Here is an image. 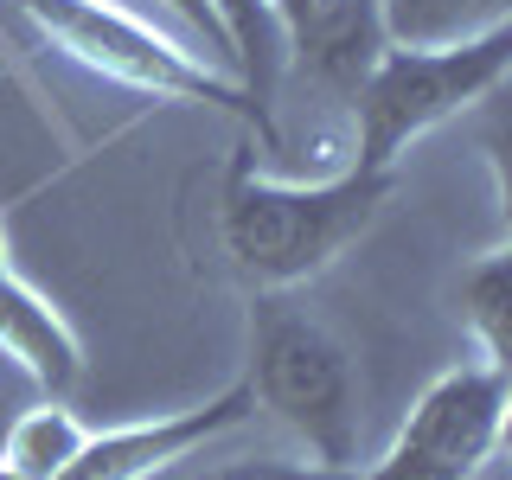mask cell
Instances as JSON below:
<instances>
[{
  "mask_svg": "<svg viewBox=\"0 0 512 480\" xmlns=\"http://www.w3.org/2000/svg\"><path fill=\"white\" fill-rule=\"evenodd\" d=\"M397 173L346 167L327 180H269L250 154L231 160V180L218 192V244L231 269L250 282V295H282V288L314 282L384 218Z\"/></svg>",
  "mask_w": 512,
  "mask_h": 480,
  "instance_id": "cell-1",
  "label": "cell"
},
{
  "mask_svg": "<svg viewBox=\"0 0 512 480\" xmlns=\"http://www.w3.org/2000/svg\"><path fill=\"white\" fill-rule=\"evenodd\" d=\"M250 410H263L288 442H301L308 461L359 468V372L340 333L308 314L295 295H250L244 333V378Z\"/></svg>",
  "mask_w": 512,
  "mask_h": 480,
  "instance_id": "cell-2",
  "label": "cell"
},
{
  "mask_svg": "<svg viewBox=\"0 0 512 480\" xmlns=\"http://www.w3.org/2000/svg\"><path fill=\"white\" fill-rule=\"evenodd\" d=\"M20 20L39 32V45H52L64 64L122 84L154 103H186V109H224V116L250 122L263 135V148H276V116L256 96L224 77L218 64H205L186 39L160 32L148 20H135L116 0H7Z\"/></svg>",
  "mask_w": 512,
  "mask_h": 480,
  "instance_id": "cell-3",
  "label": "cell"
},
{
  "mask_svg": "<svg viewBox=\"0 0 512 480\" xmlns=\"http://www.w3.org/2000/svg\"><path fill=\"white\" fill-rule=\"evenodd\" d=\"M512 64V26L474 32L455 45H384L365 84L346 96L352 103V167L365 173H397L410 141L448 116L487 103L506 84Z\"/></svg>",
  "mask_w": 512,
  "mask_h": 480,
  "instance_id": "cell-4",
  "label": "cell"
},
{
  "mask_svg": "<svg viewBox=\"0 0 512 480\" xmlns=\"http://www.w3.org/2000/svg\"><path fill=\"white\" fill-rule=\"evenodd\" d=\"M506 410H512L506 365L487 359L448 365L442 378H429V391L410 404L391 448L359 480H480V468L506 442Z\"/></svg>",
  "mask_w": 512,
  "mask_h": 480,
  "instance_id": "cell-5",
  "label": "cell"
},
{
  "mask_svg": "<svg viewBox=\"0 0 512 480\" xmlns=\"http://www.w3.org/2000/svg\"><path fill=\"white\" fill-rule=\"evenodd\" d=\"M244 416H256L250 391L244 384H224L218 397H205V404H192V410H167V416L122 423V429H90L84 448L64 461L58 480H154V474H167L173 461L199 455L212 436L237 429Z\"/></svg>",
  "mask_w": 512,
  "mask_h": 480,
  "instance_id": "cell-6",
  "label": "cell"
},
{
  "mask_svg": "<svg viewBox=\"0 0 512 480\" xmlns=\"http://www.w3.org/2000/svg\"><path fill=\"white\" fill-rule=\"evenodd\" d=\"M276 39L288 71L327 96H352L391 45L378 0H276Z\"/></svg>",
  "mask_w": 512,
  "mask_h": 480,
  "instance_id": "cell-7",
  "label": "cell"
},
{
  "mask_svg": "<svg viewBox=\"0 0 512 480\" xmlns=\"http://www.w3.org/2000/svg\"><path fill=\"white\" fill-rule=\"evenodd\" d=\"M0 352L39 384L45 397H64L84 378V340L26 276L0 269Z\"/></svg>",
  "mask_w": 512,
  "mask_h": 480,
  "instance_id": "cell-8",
  "label": "cell"
},
{
  "mask_svg": "<svg viewBox=\"0 0 512 480\" xmlns=\"http://www.w3.org/2000/svg\"><path fill=\"white\" fill-rule=\"evenodd\" d=\"M455 308L461 327L474 333L480 359L506 365L512 359V250H487L455 276Z\"/></svg>",
  "mask_w": 512,
  "mask_h": 480,
  "instance_id": "cell-9",
  "label": "cell"
},
{
  "mask_svg": "<svg viewBox=\"0 0 512 480\" xmlns=\"http://www.w3.org/2000/svg\"><path fill=\"white\" fill-rule=\"evenodd\" d=\"M224 45H231V77L269 109V90L282 77V39H276V0H212ZM276 116V109H269Z\"/></svg>",
  "mask_w": 512,
  "mask_h": 480,
  "instance_id": "cell-10",
  "label": "cell"
},
{
  "mask_svg": "<svg viewBox=\"0 0 512 480\" xmlns=\"http://www.w3.org/2000/svg\"><path fill=\"white\" fill-rule=\"evenodd\" d=\"M391 45H455L506 26L512 0H378Z\"/></svg>",
  "mask_w": 512,
  "mask_h": 480,
  "instance_id": "cell-11",
  "label": "cell"
},
{
  "mask_svg": "<svg viewBox=\"0 0 512 480\" xmlns=\"http://www.w3.org/2000/svg\"><path fill=\"white\" fill-rule=\"evenodd\" d=\"M84 436H90V429L52 397V404L26 410L20 423L7 429V461H13V468H20L26 480H58V474H64V461L84 448Z\"/></svg>",
  "mask_w": 512,
  "mask_h": 480,
  "instance_id": "cell-12",
  "label": "cell"
},
{
  "mask_svg": "<svg viewBox=\"0 0 512 480\" xmlns=\"http://www.w3.org/2000/svg\"><path fill=\"white\" fill-rule=\"evenodd\" d=\"M192 480H359V468L282 461V455H244V461H218V468H205V474H192Z\"/></svg>",
  "mask_w": 512,
  "mask_h": 480,
  "instance_id": "cell-13",
  "label": "cell"
},
{
  "mask_svg": "<svg viewBox=\"0 0 512 480\" xmlns=\"http://www.w3.org/2000/svg\"><path fill=\"white\" fill-rule=\"evenodd\" d=\"M160 13H167L173 26L192 39V52H199L205 64H218L224 77H231V45H224V26H218V13H212V0H154Z\"/></svg>",
  "mask_w": 512,
  "mask_h": 480,
  "instance_id": "cell-14",
  "label": "cell"
},
{
  "mask_svg": "<svg viewBox=\"0 0 512 480\" xmlns=\"http://www.w3.org/2000/svg\"><path fill=\"white\" fill-rule=\"evenodd\" d=\"M0 480H26V474H20V468H13V461H7V455H0Z\"/></svg>",
  "mask_w": 512,
  "mask_h": 480,
  "instance_id": "cell-15",
  "label": "cell"
},
{
  "mask_svg": "<svg viewBox=\"0 0 512 480\" xmlns=\"http://www.w3.org/2000/svg\"><path fill=\"white\" fill-rule=\"evenodd\" d=\"M0 269H13V263H7V231H0Z\"/></svg>",
  "mask_w": 512,
  "mask_h": 480,
  "instance_id": "cell-16",
  "label": "cell"
}]
</instances>
